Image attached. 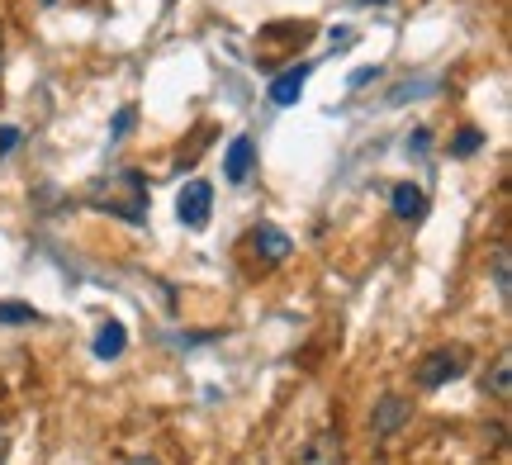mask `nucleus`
<instances>
[{
    "label": "nucleus",
    "instance_id": "12",
    "mask_svg": "<svg viewBox=\"0 0 512 465\" xmlns=\"http://www.w3.org/2000/svg\"><path fill=\"white\" fill-rule=\"evenodd\" d=\"M0 323H38V309L19 304V299H5L0 304Z\"/></svg>",
    "mask_w": 512,
    "mask_h": 465
},
{
    "label": "nucleus",
    "instance_id": "11",
    "mask_svg": "<svg viewBox=\"0 0 512 465\" xmlns=\"http://www.w3.org/2000/svg\"><path fill=\"white\" fill-rule=\"evenodd\" d=\"M508 380H512V356L503 352L494 361V375H489V385H484V390H494V399H508Z\"/></svg>",
    "mask_w": 512,
    "mask_h": 465
},
{
    "label": "nucleus",
    "instance_id": "6",
    "mask_svg": "<svg viewBox=\"0 0 512 465\" xmlns=\"http://www.w3.org/2000/svg\"><path fill=\"white\" fill-rule=\"evenodd\" d=\"M394 214H399L403 224L422 219V214H427V195H422V186H413V181L394 186Z\"/></svg>",
    "mask_w": 512,
    "mask_h": 465
},
{
    "label": "nucleus",
    "instance_id": "8",
    "mask_svg": "<svg viewBox=\"0 0 512 465\" xmlns=\"http://www.w3.org/2000/svg\"><path fill=\"white\" fill-rule=\"evenodd\" d=\"M256 252H261V261H285L294 252V242L280 233V228H256Z\"/></svg>",
    "mask_w": 512,
    "mask_h": 465
},
{
    "label": "nucleus",
    "instance_id": "5",
    "mask_svg": "<svg viewBox=\"0 0 512 465\" xmlns=\"http://www.w3.org/2000/svg\"><path fill=\"white\" fill-rule=\"evenodd\" d=\"M403 418H408V404H403L399 394H384L380 404H375V413H370V428L380 432V437H389V432L403 428Z\"/></svg>",
    "mask_w": 512,
    "mask_h": 465
},
{
    "label": "nucleus",
    "instance_id": "4",
    "mask_svg": "<svg viewBox=\"0 0 512 465\" xmlns=\"http://www.w3.org/2000/svg\"><path fill=\"white\" fill-rule=\"evenodd\" d=\"M299 465H342V437L337 432H318L309 447L299 451Z\"/></svg>",
    "mask_w": 512,
    "mask_h": 465
},
{
    "label": "nucleus",
    "instance_id": "16",
    "mask_svg": "<svg viewBox=\"0 0 512 465\" xmlns=\"http://www.w3.org/2000/svg\"><path fill=\"white\" fill-rule=\"evenodd\" d=\"M43 5H57V0H43Z\"/></svg>",
    "mask_w": 512,
    "mask_h": 465
},
{
    "label": "nucleus",
    "instance_id": "3",
    "mask_svg": "<svg viewBox=\"0 0 512 465\" xmlns=\"http://www.w3.org/2000/svg\"><path fill=\"white\" fill-rule=\"evenodd\" d=\"M256 167V143L247 138V133H238L233 143H228V162H223V176L228 181H247Z\"/></svg>",
    "mask_w": 512,
    "mask_h": 465
},
{
    "label": "nucleus",
    "instance_id": "13",
    "mask_svg": "<svg viewBox=\"0 0 512 465\" xmlns=\"http://www.w3.org/2000/svg\"><path fill=\"white\" fill-rule=\"evenodd\" d=\"M479 143H484V138H479L475 129H465V133H460V138H456V152H460V157H465V152H475Z\"/></svg>",
    "mask_w": 512,
    "mask_h": 465
},
{
    "label": "nucleus",
    "instance_id": "2",
    "mask_svg": "<svg viewBox=\"0 0 512 465\" xmlns=\"http://www.w3.org/2000/svg\"><path fill=\"white\" fill-rule=\"evenodd\" d=\"M181 224L185 228H204L209 224V209H214V186L209 181H190V186L181 190Z\"/></svg>",
    "mask_w": 512,
    "mask_h": 465
},
{
    "label": "nucleus",
    "instance_id": "7",
    "mask_svg": "<svg viewBox=\"0 0 512 465\" xmlns=\"http://www.w3.org/2000/svg\"><path fill=\"white\" fill-rule=\"evenodd\" d=\"M304 81H309V67H290V72L275 76L271 86V105H294L304 95Z\"/></svg>",
    "mask_w": 512,
    "mask_h": 465
},
{
    "label": "nucleus",
    "instance_id": "17",
    "mask_svg": "<svg viewBox=\"0 0 512 465\" xmlns=\"http://www.w3.org/2000/svg\"><path fill=\"white\" fill-rule=\"evenodd\" d=\"M370 5H375V0H370Z\"/></svg>",
    "mask_w": 512,
    "mask_h": 465
},
{
    "label": "nucleus",
    "instance_id": "15",
    "mask_svg": "<svg viewBox=\"0 0 512 465\" xmlns=\"http://www.w3.org/2000/svg\"><path fill=\"white\" fill-rule=\"evenodd\" d=\"M124 465H157V456H133V461H124Z\"/></svg>",
    "mask_w": 512,
    "mask_h": 465
},
{
    "label": "nucleus",
    "instance_id": "9",
    "mask_svg": "<svg viewBox=\"0 0 512 465\" xmlns=\"http://www.w3.org/2000/svg\"><path fill=\"white\" fill-rule=\"evenodd\" d=\"M124 352V323H105V328H100V337H95V356H105V361H110V356H119Z\"/></svg>",
    "mask_w": 512,
    "mask_h": 465
},
{
    "label": "nucleus",
    "instance_id": "14",
    "mask_svg": "<svg viewBox=\"0 0 512 465\" xmlns=\"http://www.w3.org/2000/svg\"><path fill=\"white\" fill-rule=\"evenodd\" d=\"M15 143H19V133H15V129H0V157L15 148Z\"/></svg>",
    "mask_w": 512,
    "mask_h": 465
},
{
    "label": "nucleus",
    "instance_id": "1",
    "mask_svg": "<svg viewBox=\"0 0 512 465\" xmlns=\"http://www.w3.org/2000/svg\"><path fill=\"white\" fill-rule=\"evenodd\" d=\"M470 371V347H460V342H451V347H437V352L422 356L418 366V385L422 390H441V385H451L456 375Z\"/></svg>",
    "mask_w": 512,
    "mask_h": 465
},
{
    "label": "nucleus",
    "instance_id": "10",
    "mask_svg": "<svg viewBox=\"0 0 512 465\" xmlns=\"http://www.w3.org/2000/svg\"><path fill=\"white\" fill-rule=\"evenodd\" d=\"M508 266H512L508 242H498V247H494V285H498V299H503V304L512 299V276H508Z\"/></svg>",
    "mask_w": 512,
    "mask_h": 465
}]
</instances>
